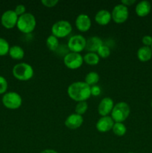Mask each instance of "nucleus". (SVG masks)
I'll use <instances>...</instances> for the list:
<instances>
[{"label":"nucleus","instance_id":"f257e3e1","mask_svg":"<svg viewBox=\"0 0 152 153\" xmlns=\"http://www.w3.org/2000/svg\"><path fill=\"white\" fill-rule=\"evenodd\" d=\"M91 87L84 82H75L67 88L69 97L74 101H86L91 97Z\"/></svg>","mask_w":152,"mask_h":153},{"label":"nucleus","instance_id":"f03ea898","mask_svg":"<svg viewBox=\"0 0 152 153\" xmlns=\"http://www.w3.org/2000/svg\"><path fill=\"white\" fill-rule=\"evenodd\" d=\"M12 73L15 79L22 82L31 80L34 74V68L28 63L22 62L14 65L12 70Z\"/></svg>","mask_w":152,"mask_h":153},{"label":"nucleus","instance_id":"7ed1b4c3","mask_svg":"<svg viewBox=\"0 0 152 153\" xmlns=\"http://www.w3.org/2000/svg\"><path fill=\"white\" fill-rule=\"evenodd\" d=\"M37 25V20L31 13H25L19 16L16 24L18 30L23 34H31L34 31Z\"/></svg>","mask_w":152,"mask_h":153},{"label":"nucleus","instance_id":"20e7f679","mask_svg":"<svg viewBox=\"0 0 152 153\" xmlns=\"http://www.w3.org/2000/svg\"><path fill=\"white\" fill-rule=\"evenodd\" d=\"M131 114L130 105L125 102H119L113 107L110 117L115 123H124Z\"/></svg>","mask_w":152,"mask_h":153},{"label":"nucleus","instance_id":"39448f33","mask_svg":"<svg viewBox=\"0 0 152 153\" xmlns=\"http://www.w3.org/2000/svg\"><path fill=\"white\" fill-rule=\"evenodd\" d=\"M72 30L71 23L67 20H58L55 22L52 26V34L59 38L67 37Z\"/></svg>","mask_w":152,"mask_h":153},{"label":"nucleus","instance_id":"423d86ee","mask_svg":"<svg viewBox=\"0 0 152 153\" xmlns=\"http://www.w3.org/2000/svg\"><path fill=\"white\" fill-rule=\"evenodd\" d=\"M3 105L7 109L16 110L19 108L22 104V98L16 92H7L3 95L1 99Z\"/></svg>","mask_w":152,"mask_h":153},{"label":"nucleus","instance_id":"0eeeda50","mask_svg":"<svg viewBox=\"0 0 152 153\" xmlns=\"http://www.w3.org/2000/svg\"><path fill=\"white\" fill-rule=\"evenodd\" d=\"M86 39L81 34H75L69 39L67 48L71 52L80 53L86 48Z\"/></svg>","mask_w":152,"mask_h":153},{"label":"nucleus","instance_id":"6e6552de","mask_svg":"<svg viewBox=\"0 0 152 153\" xmlns=\"http://www.w3.org/2000/svg\"><path fill=\"white\" fill-rule=\"evenodd\" d=\"M63 63L67 68L70 70H77L83 64V58L80 53L68 52L63 58Z\"/></svg>","mask_w":152,"mask_h":153},{"label":"nucleus","instance_id":"1a4fd4ad","mask_svg":"<svg viewBox=\"0 0 152 153\" xmlns=\"http://www.w3.org/2000/svg\"><path fill=\"white\" fill-rule=\"evenodd\" d=\"M112 19L117 24H122L126 22L129 16L128 7L122 4H118L113 7L111 12Z\"/></svg>","mask_w":152,"mask_h":153},{"label":"nucleus","instance_id":"9d476101","mask_svg":"<svg viewBox=\"0 0 152 153\" xmlns=\"http://www.w3.org/2000/svg\"><path fill=\"white\" fill-rule=\"evenodd\" d=\"M19 16L16 15L14 10H7L2 13L1 16V25L7 29L14 28L17 24Z\"/></svg>","mask_w":152,"mask_h":153},{"label":"nucleus","instance_id":"9b49d317","mask_svg":"<svg viewBox=\"0 0 152 153\" xmlns=\"http://www.w3.org/2000/svg\"><path fill=\"white\" fill-rule=\"evenodd\" d=\"M114 102L110 97H104L98 105V113L100 116H109L114 107Z\"/></svg>","mask_w":152,"mask_h":153},{"label":"nucleus","instance_id":"f8f14e48","mask_svg":"<svg viewBox=\"0 0 152 153\" xmlns=\"http://www.w3.org/2000/svg\"><path fill=\"white\" fill-rule=\"evenodd\" d=\"M92 25L90 17L87 14L80 13L75 19V26L80 32H86L89 30Z\"/></svg>","mask_w":152,"mask_h":153},{"label":"nucleus","instance_id":"ddd939ff","mask_svg":"<svg viewBox=\"0 0 152 153\" xmlns=\"http://www.w3.org/2000/svg\"><path fill=\"white\" fill-rule=\"evenodd\" d=\"M114 123L115 122L110 116L101 117L97 121L95 127L99 132L106 133L112 130Z\"/></svg>","mask_w":152,"mask_h":153},{"label":"nucleus","instance_id":"4468645a","mask_svg":"<svg viewBox=\"0 0 152 153\" xmlns=\"http://www.w3.org/2000/svg\"><path fill=\"white\" fill-rule=\"evenodd\" d=\"M83 123V116L74 113L67 117L64 123H65L66 126L69 129H77L81 126Z\"/></svg>","mask_w":152,"mask_h":153},{"label":"nucleus","instance_id":"2eb2a0df","mask_svg":"<svg viewBox=\"0 0 152 153\" xmlns=\"http://www.w3.org/2000/svg\"><path fill=\"white\" fill-rule=\"evenodd\" d=\"M95 20L96 23L99 25L104 26V25H108L112 20L111 12L105 9L98 10L95 16Z\"/></svg>","mask_w":152,"mask_h":153},{"label":"nucleus","instance_id":"dca6fc26","mask_svg":"<svg viewBox=\"0 0 152 153\" xmlns=\"http://www.w3.org/2000/svg\"><path fill=\"white\" fill-rule=\"evenodd\" d=\"M103 45V41L98 36H92L86 40V49L88 52H97L100 47Z\"/></svg>","mask_w":152,"mask_h":153},{"label":"nucleus","instance_id":"f3484780","mask_svg":"<svg viewBox=\"0 0 152 153\" xmlns=\"http://www.w3.org/2000/svg\"><path fill=\"white\" fill-rule=\"evenodd\" d=\"M151 10V4L148 1L143 0L137 3L135 7V11L137 16L140 17H144L149 14Z\"/></svg>","mask_w":152,"mask_h":153},{"label":"nucleus","instance_id":"a211bd4d","mask_svg":"<svg viewBox=\"0 0 152 153\" xmlns=\"http://www.w3.org/2000/svg\"><path fill=\"white\" fill-rule=\"evenodd\" d=\"M137 58L142 62H147L152 58V50L149 46H141L137 50Z\"/></svg>","mask_w":152,"mask_h":153},{"label":"nucleus","instance_id":"6ab92c4d","mask_svg":"<svg viewBox=\"0 0 152 153\" xmlns=\"http://www.w3.org/2000/svg\"><path fill=\"white\" fill-rule=\"evenodd\" d=\"M8 55H10V58L14 60H22L25 56V51L20 46L15 45L10 46Z\"/></svg>","mask_w":152,"mask_h":153},{"label":"nucleus","instance_id":"aec40b11","mask_svg":"<svg viewBox=\"0 0 152 153\" xmlns=\"http://www.w3.org/2000/svg\"><path fill=\"white\" fill-rule=\"evenodd\" d=\"M83 58V62L90 66H95L99 63L100 57L96 52H87L85 54Z\"/></svg>","mask_w":152,"mask_h":153},{"label":"nucleus","instance_id":"412c9836","mask_svg":"<svg viewBox=\"0 0 152 153\" xmlns=\"http://www.w3.org/2000/svg\"><path fill=\"white\" fill-rule=\"evenodd\" d=\"M100 80V76L98 75V73L94 71H91L89 73H88L85 76V81L84 82H86L89 86L92 87L94 85H97L98 82Z\"/></svg>","mask_w":152,"mask_h":153},{"label":"nucleus","instance_id":"4be33fe9","mask_svg":"<svg viewBox=\"0 0 152 153\" xmlns=\"http://www.w3.org/2000/svg\"><path fill=\"white\" fill-rule=\"evenodd\" d=\"M46 43L49 50L55 52L58 50L59 47V39L54 36L53 34H51L46 39Z\"/></svg>","mask_w":152,"mask_h":153},{"label":"nucleus","instance_id":"5701e85b","mask_svg":"<svg viewBox=\"0 0 152 153\" xmlns=\"http://www.w3.org/2000/svg\"><path fill=\"white\" fill-rule=\"evenodd\" d=\"M112 131L116 136L122 137L126 134L127 128L123 123H115L113 128H112Z\"/></svg>","mask_w":152,"mask_h":153},{"label":"nucleus","instance_id":"b1692460","mask_svg":"<svg viewBox=\"0 0 152 153\" xmlns=\"http://www.w3.org/2000/svg\"><path fill=\"white\" fill-rule=\"evenodd\" d=\"M87 110L88 103L86 102V101L79 102H77L75 105V113L79 115H81V116H83Z\"/></svg>","mask_w":152,"mask_h":153},{"label":"nucleus","instance_id":"393cba45","mask_svg":"<svg viewBox=\"0 0 152 153\" xmlns=\"http://www.w3.org/2000/svg\"><path fill=\"white\" fill-rule=\"evenodd\" d=\"M10 45L5 39L0 37V56H4L8 54Z\"/></svg>","mask_w":152,"mask_h":153},{"label":"nucleus","instance_id":"a878e982","mask_svg":"<svg viewBox=\"0 0 152 153\" xmlns=\"http://www.w3.org/2000/svg\"><path fill=\"white\" fill-rule=\"evenodd\" d=\"M110 52H111V51H110V48L107 46H106V45L103 44L102 46L98 49V50L97 51L96 53L98 54V55L100 58H107L110 55Z\"/></svg>","mask_w":152,"mask_h":153},{"label":"nucleus","instance_id":"bb28decb","mask_svg":"<svg viewBox=\"0 0 152 153\" xmlns=\"http://www.w3.org/2000/svg\"><path fill=\"white\" fill-rule=\"evenodd\" d=\"M7 87L8 85L5 78L0 76V94H5L7 90Z\"/></svg>","mask_w":152,"mask_h":153},{"label":"nucleus","instance_id":"cd10ccee","mask_svg":"<svg viewBox=\"0 0 152 153\" xmlns=\"http://www.w3.org/2000/svg\"><path fill=\"white\" fill-rule=\"evenodd\" d=\"M13 10H14L15 13H16V15L18 16H20L26 13V7H25V6L24 4H19L16 6V7H15V9Z\"/></svg>","mask_w":152,"mask_h":153},{"label":"nucleus","instance_id":"c85d7f7f","mask_svg":"<svg viewBox=\"0 0 152 153\" xmlns=\"http://www.w3.org/2000/svg\"><path fill=\"white\" fill-rule=\"evenodd\" d=\"M59 2L58 0H42L41 3L46 7H53Z\"/></svg>","mask_w":152,"mask_h":153},{"label":"nucleus","instance_id":"c756f323","mask_svg":"<svg viewBox=\"0 0 152 153\" xmlns=\"http://www.w3.org/2000/svg\"><path fill=\"white\" fill-rule=\"evenodd\" d=\"M91 96H94V97H98L101 94V88L98 85H94V86L91 87Z\"/></svg>","mask_w":152,"mask_h":153},{"label":"nucleus","instance_id":"7c9ffc66","mask_svg":"<svg viewBox=\"0 0 152 153\" xmlns=\"http://www.w3.org/2000/svg\"><path fill=\"white\" fill-rule=\"evenodd\" d=\"M142 42L145 46L151 47V46L152 45V37L150 35H145L142 39Z\"/></svg>","mask_w":152,"mask_h":153},{"label":"nucleus","instance_id":"2f4dec72","mask_svg":"<svg viewBox=\"0 0 152 153\" xmlns=\"http://www.w3.org/2000/svg\"><path fill=\"white\" fill-rule=\"evenodd\" d=\"M136 2V0H122L121 1V4H124L126 7H129V6H131L132 4H134V3Z\"/></svg>","mask_w":152,"mask_h":153},{"label":"nucleus","instance_id":"473e14b6","mask_svg":"<svg viewBox=\"0 0 152 153\" xmlns=\"http://www.w3.org/2000/svg\"><path fill=\"white\" fill-rule=\"evenodd\" d=\"M40 153H58V152H57V151L54 150V149H44V150H43Z\"/></svg>","mask_w":152,"mask_h":153},{"label":"nucleus","instance_id":"72a5a7b5","mask_svg":"<svg viewBox=\"0 0 152 153\" xmlns=\"http://www.w3.org/2000/svg\"><path fill=\"white\" fill-rule=\"evenodd\" d=\"M151 50H152V45H151Z\"/></svg>","mask_w":152,"mask_h":153},{"label":"nucleus","instance_id":"f704fd0d","mask_svg":"<svg viewBox=\"0 0 152 153\" xmlns=\"http://www.w3.org/2000/svg\"><path fill=\"white\" fill-rule=\"evenodd\" d=\"M151 107H152V100H151Z\"/></svg>","mask_w":152,"mask_h":153},{"label":"nucleus","instance_id":"c9c22d12","mask_svg":"<svg viewBox=\"0 0 152 153\" xmlns=\"http://www.w3.org/2000/svg\"><path fill=\"white\" fill-rule=\"evenodd\" d=\"M128 153H134V152H128Z\"/></svg>","mask_w":152,"mask_h":153}]
</instances>
